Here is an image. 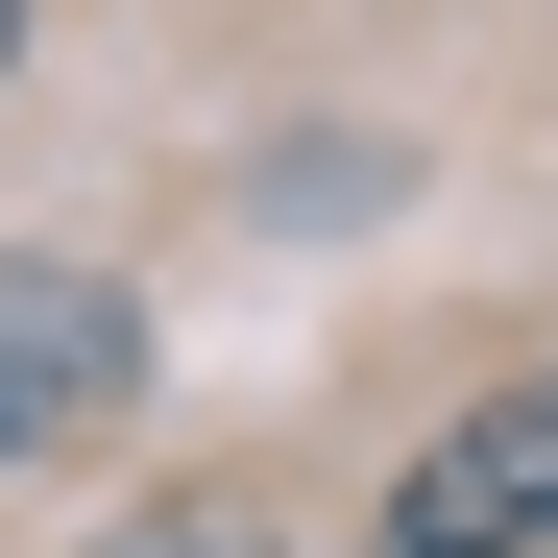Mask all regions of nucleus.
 Returning a JSON list of instances; mask_svg holds the SVG:
<instances>
[{
	"instance_id": "2",
	"label": "nucleus",
	"mask_w": 558,
	"mask_h": 558,
	"mask_svg": "<svg viewBox=\"0 0 558 558\" xmlns=\"http://www.w3.org/2000/svg\"><path fill=\"white\" fill-rule=\"evenodd\" d=\"M534 534H558V364L486 389L461 437H413V486H389V558H534Z\"/></svg>"
},
{
	"instance_id": "3",
	"label": "nucleus",
	"mask_w": 558,
	"mask_h": 558,
	"mask_svg": "<svg viewBox=\"0 0 558 558\" xmlns=\"http://www.w3.org/2000/svg\"><path fill=\"white\" fill-rule=\"evenodd\" d=\"M98 558H267L243 510H146V534H98Z\"/></svg>"
},
{
	"instance_id": "4",
	"label": "nucleus",
	"mask_w": 558,
	"mask_h": 558,
	"mask_svg": "<svg viewBox=\"0 0 558 558\" xmlns=\"http://www.w3.org/2000/svg\"><path fill=\"white\" fill-rule=\"evenodd\" d=\"M0 49H25V0H0Z\"/></svg>"
},
{
	"instance_id": "1",
	"label": "nucleus",
	"mask_w": 558,
	"mask_h": 558,
	"mask_svg": "<svg viewBox=\"0 0 558 558\" xmlns=\"http://www.w3.org/2000/svg\"><path fill=\"white\" fill-rule=\"evenodd\" d=\"M146 389V316L98 292V267H49V243H0V461H49V437H98Z\"/></svg>"
}]
</instances>
